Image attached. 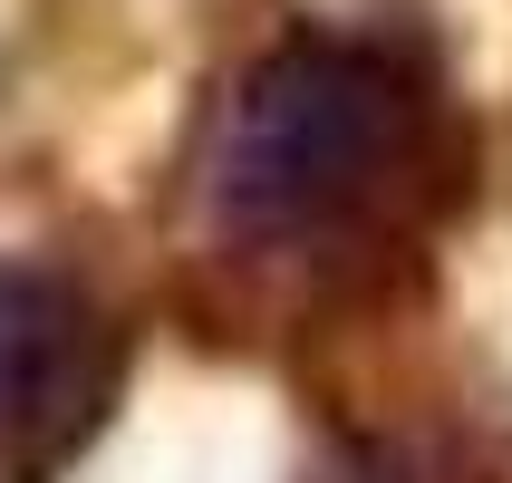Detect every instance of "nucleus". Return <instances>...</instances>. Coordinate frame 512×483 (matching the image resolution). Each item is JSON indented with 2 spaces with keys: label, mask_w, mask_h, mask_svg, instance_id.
Listing matches in <instances>:
<instances>
[{
  "label": "nucleus",
  "mask_w": 512,
  "mask_h": 483,
  "mask_svg": "<svg viewBox=\"0 0 512 483\" xmlns=\"http://www.w3.org/2000/svg\"><path fill=\"white\" fill-rule=\"evenodd\" d=\"M319 483H493V464L464 435H368V445H348Z\"/></svg>",
  "instance_id": "nucleus-3"
},
{
  "label": "nucleus",
  "mask_w": 512,
  "mask_h": 483,
  "mask_svg": "<svg viewBox=\"0 0 512 483\" xmlns=\"http://www.w3.org/2000/svg\"><path fill=\"white\" fill-rule=\"evenodd\" d=\"M116 397V319L58 261L0 252V483L78 455Z\"/></svg>",
  "instance_id": "nucleus-2"
},
{
  "label": "nucleus",
  "mask_w": 512,
  "mask_h": 483,
  "mask_svg": "<svg viewBox=\"0 0 512 483\" xmlns=\"http://www.w3.org/2000/svg\"><path fill=\"white\" fill-rule=\"evenodd\" d=\"M464 194V116L416 29L300 20L213 97L194 145L203 242L261 290L358 300Z\"/></svg>",
  "instance_id": "nucleus-1"
}]
</instances>
